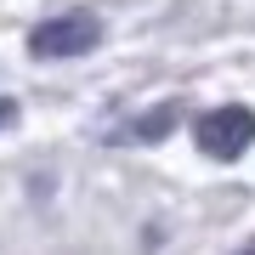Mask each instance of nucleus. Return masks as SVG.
Instances as JSON below:
<instances>
[{"mask_svg":"<svg viewBox=\"0 0 255 255\" xmlns=\"http://www.w3.org/2000/svg\"><path fill=\"white\" fill-rule=\"evenodd\" d=\"M193 142H199V153L210 159H244L255 147V108H244V102H221V108H210L193 119Z\"/></svg>","mask_w":255,"mask_h":255,"instance_id":"obj_1","label":"nucleus"},{"mask_svg":"<svg viewBox=\"0 0 255 255\" xmlns=\"http://www.w3.org/2000/svg\"><path fill=\"white\" fill-rule=\"evenodd\" d=\"M91 46H102V17L97 11H63V17H46L28 34V51L40 63H57V57H85Z\"/></svg>","mask_w":255,"mask_h":255,"instance_id":"obj_2","label":"nucleus"},{"mask_svg":"<svg viewBox=\"0 0 255 255\" xmlns=\"http://www.w3.org/2000/svg\"><path fill=\"white\" fill-rule=\"evenodd\" d=\"M170 125H176V108L164 102L159 114H147V119H136V125H130V136H136V142H159V136H164Z\"/></svg>","mask_w":255,"mask_h":255,"instance_id":"obj_3","label":"nucleus"},{"mask_svg":"<svg viewBox=\"0 0 255 255\" xmlns=\"http://www.w3.org/2000/svg\"><path fill=\"white\" fill-rule=\"evenodd\" d=\"M11 119H17V102H11V97H0V130H6Z\"/></svg>","mask_w":255,"mask_h":255,"instance_id":"obj_4","label":"nucleus"},{"mask_svg":"<svg viewBox=\"0 0 255 255\" xmlns=\"http://www.w3.org/2000/svg\"><path fill=\"white\" fill-rule=\"evenodd\" d=\"M244 255H255V244H250V250H244Z\"/></svg>","mask_w":255,"mask_h":255,"instance_id":"obj_5","label":"nucleus"}]
</instances>
